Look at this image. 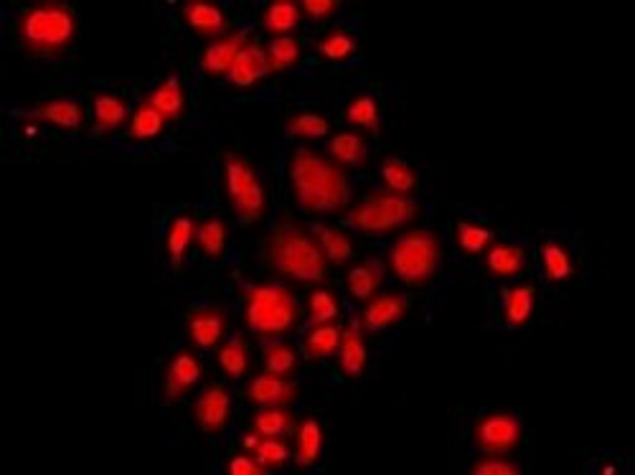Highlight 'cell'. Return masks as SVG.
Segmentation results:
<instances>
[{"label":"cell","instance_id":"1","mask_svg":"<svg viewBox=\"0 0 635 475\" xmlns=\"http://www.w3.org/2000/svg\"><path fill=\"white\" fill-rule=\"evenodd\" d=\"M288 178L293 199L308 214H341L351 204V183L333 158L300 145L290 153Z\"/></svg>","mask_w":635,"mask_h":475},{"label":"cell","instance_id":"2","mask_svg":"<svg viewBox=\"0 0 635 475\" xmlns=\"http://www.w3.org/2000/svg\"><path fill=\"white\" fill-rule=\"evenodd\" d=\"M265 262L275 275L300 285H321L331 270L321 242L298 224H277L265 244Z\"/></svg>","mask_w":635,"mask_h":475},{"label":"cell","instance_id":"3","mask_svg":"<svg viewBox=\"0 0 635 475\" xmlns=\"http://www.w3.org/2000/svg\"><path fill=\"white\" fill-rule=\"evenodd\" d=\"M16 34L28 56H59L77 39V13L59 0H44L21 13Z\"/></svg>","mask_w":635,"mask_h":475},{"label":"cell","instance_id":"4","mask_svg":"<svg viewBox=\"0 0 635 475\" xmlns=\"http://www.w3.org/2000/svg\"><path fill=\"white\" fill-rule=\"evenodd\" d=\"M244 323L262 338L293 333L300 323V305L285 282H257L244 290Z\"/></svg>","mask_w":635,"mask_h":475},{"label":"cell","instance_id":"5","mask_svg":"<svg viewBox=\"0 0 635 475\" xmlns=\"http://www.w3.org/2000/svg\"><path fill=\"white\" fill-rule=\"evenodd\" d=\"M442 265V239L432 229H409L394 239L387 267L407 288H427Z\"/></svg>","mask_w":635,"mask_h":475},{"label":"cell","instance_id":"6","mask_svg":"<svg viewBox=\"0 0 635 475\" xmlns=\"http://www.w3.org/2000/svg\"><path fill=\"white\" fill-rule=\"evenodd\" d=\"M422 206L412 196L394 194L389 188H376L364 196L348 214L351 227L364 234H387L420 219Z\"/></svg>","mask_w":635,"mask_h":475},{"label":"cell","instance_id":"7","mask_svg":"<svg viewBox=\"0 0 635 475\" xmlns=\"http://www.w3.org/2000/svg\"><path fill=\"white\" fill-rule=\"evenodd\" d=\"M224 188L232 201V209L242 224L260 221L267 211V194L260 176L249 163V158L239 153L224 155Z\"/></svg>","mask_w":635,"mask_h":475},{"label":"cell","instance_id":"8","mask_svg":"<svg viewBox=\"0 0 635 475\" xmlns=\"http://www.w3.org/2000/svg\"><path fill=\"white\" fill-rule=\"evenodd\" d=\"M524 440V422L514 412H483L475 417L470 442L475 450L491 455L514 453Z\"/></svg>","mask_w":635,"mask_h":475},{"label":"cell","instance_id":"9","mask_svg":"<svg viewBox=\"0 0 635 475\" xmlns=\"http://www.w3.org/2000/svg\"><path fill=\"white\" fill-rule=\"evenodd\" d=\"M194 422L206 435H219L232 422V394L224 384L211 382L201 389L194 404Z\"/></svg>","mask_w":635,"mask_h":475},{"label":"cell","instance_id":"10","mask_svg":"<svg viewBox=\"0 0 635 475\" xmlns=\"http://www.w3.org/2000/svg\"><path fill=\"white\" fill-rule=\"evenodd\" d=\"M249 36H252L249 31H227L219 39L209 41V46L204 49V56H201V72L206 77H229L237 56L252 41Z\"/></svg>","mask_w":635,"mask_h":475},{"label":"cell","instance_id":"11","mask_svg":"<svg viewBox=\"0 0 635 475\" xmlns=\"http://www.w3.org/2000/svg\"><path fill=\"white\" fill-rule=\"evenodd\" d=\"M409 313V300L399 293H376L374 298L366 300L364 310L359 315V323L364 333H381L387 328L397 326Z\"/></svg>","mask_w":635,"mask_h":475},{"label":"cell","instance_id":"12","mask_svg":"<svg viewBox=\"0 0 635 475\" xmlns=\"http://www.w3.org/2000/svg\"><path fill=\"white\" fill-rule=\"evenodd\" d=\"M229 328V315L221 305L194 308L186 315V331L196 348H214Z\"/></svg>","mask_w":635,"mask_h":475},{"label":"cell","instance_id":"13","mask_svg":"<svg viewBox=\"0 0 635 475\" xmlns=\"http://www.w3.org/2000/svg\"><path fill=\"white\" fill-rule=\"evenodd\" d=\"M300 389L293 382V376H280L265 371V374L254 376L252 384L247 387L249 402L257 407H290L298 399Z\"/></svg>","mask_w":635,"mask_h":475},{"label":"cell","instance_id":"14","mask_svg":"<svg viewBox=\"0 0 635 475\" xmlns=\"http://www.w3.org/2000/svg\"><path fill=\"white\" fill-rule=\"evenodd\" d=\"M201 374H204V366L191 351L173 354L166 371H163V394H166L168 402H178L183 394L191 392L199 384Z\"/></svg>","mask_w":635,"mask_h":475},{"label":"cell","instance_id":"15","mask_svg":"<svg viewBox=\"0 0 635 475\" xmlns=\"http://www.w3.org/2000/svg\"><path fill=\"white\" fill-rule=\"evenodd\" d=\"M183 21L196 36L209 41L224 36L229 28L227 13L221 11L216 3H211V0H188L183 6Z\"/></svg>","mask_w":635,"mask_h":475},{"label":"cell","instance_id":"16","mask_svg":"<svg viewBox=\"0 0 635 475\" xmlns=\"http://www.w3.org/2000/svg\"><path fill=\"white\" fill-rule=\"evenodd\" d=\"M272 74L270 61H267V51L260 41H249L242 49V54L234 61L232 72H229V82L234 87H254L257 82L267 79Z\"/></svg>","mask_w":635,"mask_h":475},{"label":"cell","instance_id":"17","mask_svg":"<svg viewBox=\"0 0 635 475\" xmlns=\"http://www.w3.org/2000/svg\"><path fill=\"white\" fill-rule=\"evenodd\" d=\"M242 448L252 455L262 468L270 473V470H282L290 460V445L285 442V437H265L260 432H249L242 437Z\"/></svg>","mask_w":635,"mask_h":475},{"label":"cell","instance_id":"18","mask_svg":"<svg viewBox=\"0 0 635 475\" xmlns=\"http://www.w3.org/2000/svg\"><path fill=\"white\" fill-rule=\"evenodd\" d=\"M536 308V285L534 282H521L503 293V323L511 331H521L529 326L531 315Z\"/></svg>","mask_w":635,"mask_h":475},{"label":"cell","instance_id":"19","mask_svg":"<svg viewBox=\"0 0 635 475\" xmlns=\"http://www.w3.org/2000/svg\"><path fill=\"white\" fill-rule=\"evenodd\" d=\"M366 361H369V351H366L364 328L359 321H354L346 331L341 333V346H338V366L346 376L359 379L366 371Z\"/></svg>","mask_w":635,"mask_h":475},{"label":"cell","instance_id":"20","mask_svg":"<svg viewBox=\"0 0 635 475\" xmlns=\"http://www.w3.org/2000/svg\"><path fill=\"white\" fill-rule=\"evenodd\" d=\"M148 105H153L155 110L166 117V122H178L186 115V89H183L181 77L171 74L168 79H163L161 84H155L153 89L145 97Z\"/></svg>","mask_w":635,"mask_h":475},{"label":"cell","instance_id":"21","mask_svg":"<svg viewBox=\"0 0 635 475\" xmlns=\"http://www.w3.org/2000/svg\"><path fill=\"white\" fill-rule=\"evenodd\" d=\"M529 267V257H526V249L519 244L508 242H493L486 252V272L491 277H516Z\"/></svg>","mask_w":635,"mask_h":475},{"label":"cell","instance_id":"22","mask_svg":"<svg viewBox=\"0 0 635 475\" xmlns=\"http://www.w3.org/2000/svg\"><path fill=\"white\" fill-rule=\"evenodd\" d=\"M384 277H387V265L384 262L366 260L361 265H354L346 277L348 293L354 295V300H359V303H366V300H371L379 293V288L384 285Z\"/></svg>","mask_w":635,"mask_h":475},{"label":"cell","instance_id":"23","mask_svg":"<svg viewBox=\"0 0 635 475\" xmlns=\"http://www.w3.org/2000/svg\"><path fill=\"white\" fill-rule=\"evenodd\" d=\"M31 117L41 122H49L61 130H79L84 122V107L79 100H49L39 102L31 110Z\"/></svg>","mask_w":635,"mask_h":475},{"label":"cell","instance_id":"24","mask_svg":"<svg viewBox=\"0 0 635 475\" xmlns=\"http://www.w3.org/2000/svg\"><path fill=\"white\" fill-rule=\"evenodd\" d=\"M323 453V427L315 417H305L295 427V450L293 458L298 468H313Z\"/></svg>","mask_w":635,"mask_h":475},{"label":"cell","instance_id":"25","mask_svg":"<svg viewBox=\"0 0 635 475\" xmlns=\"http://www.w3.org/2000/svg\"><path fill=\"white\" fill-rule=\"evenodd\" d=\"M196 229H199V221L191 214H178L176 219L171 221V227H168L166 234V252L173 270H178V267L183 265L191 244H196Z\"/></svg>","mask_w":635,"mask_h":475},{"label":"cell","instance_id":"26","mask_svg":"<svg viewBox=\"0 0 635 475\" xmlns=\"http://www.w3.org/2000/svg\"><path fill=\"white\" fill-rule=\"evenodd\" d=\"M300 18H303V11H300L298 0H272L262 11V28L270 36L280 39V36L293 34L300 26Z\"/></svg>","mask_w":635,"mask_h":475},{"label":"cell","instance_id":"27","mask_svg":"<svg viewBox=\"0 0 635 475\" xmlns=\"http://www.w3.org/2000/svg\"><path fill=\"white\" fill-rule=\"evenodd\" d=\"M328 155L341 168H361L369 163V143L359 133H338L328 143Z\"/></svg>","mask_w":635,"mask_h":475},{"label":"cell","instance_id":"28","mask_svg":"<svg viewBox=\"0 0 635 475\" xmlns=\"http://www.w3.org/2000/svg\"><path fill=\"white\" fill-rule=\"evenodd\" d=\"M130 117V105L115 92H97L94 94V130L97 133H110L117 130L122 122Z\"/></svg>","mask_w":635,"mask_h":475},{"label":"cell","instance_id":"29","mask_svg":"<svg viewBox=\"0 0 635 475\" xmlns=\"http://www.w3.org/2000/svg\"><path fill=\"white\" fill-rule=\"evenodd\" d=\"M356 49H359V36H356L354 28L348 26L331 28L328 34H323L321 39L315 41V51L326 61L351 59L356 54Z\"/></svg>","mask_w":635,"mask_h":475},{"label":"cell","instance_id":"30","mask_svg":"<svg viewBox=\"0 0 635 475\" xmlns=\"http://www.w3.org/2000/svg\"><path fill=\"white\" fill-rule=\"evenodd\" d=\"M341 333L343 328L338 326V321L323 323V326H313L308 331V336L303 338V351L310 361L318 359H331L338 354V346H341Z\"/></svg>","mask_w":635,"mask_h":475},{"label":"cell","instance_id":"31","mask_svg":"<svg viewBox=\"0 0 635 475\" xmlns=\"http://www.w3.org/2000/svg\"><path fill=\"white\" fill-rule=\"evenodd\" d=\"M196 247L211 260H221L229 247V224L221 216H209L196 229Z\"/></svg>","mask_w":635,"mask_h":475},{"label":"cell","instance_id":"32","mask_svg":"<svg viewBox=\"0 0 635 475\" xmlns=\"http://www.w3.org/2000/svg\"><path fill=\"white\" fill-rule=\"evenodd\" d=\"M216 361H219V369L224 371L229 379H234V382L244 379V374H247L249 366H252V356H249V346L247 341H244V333H234V336L219 348Z\"/></svg>","mask_w":635,"mask_h":475},{"label":"cell","instance_id":"33","mask_svg":"<svg viewBox=\"0 0 635 475\" xmlns=\"http://www.w3.org/2000/svg\"><path fill=\"white\" fill-rule=\"evenodd\" d=\"M293 409L290 407H260V412L252 417V430L265 437H285L288 440L295 432Z\"/></svg>","mask_w":635,"mask_h":475},{"label":"cell","instance_id":"34","mask_svg":"<svg viewBox=\"0 0 635 475\" xmlns=\"http://www.w3.org/2000/svg\"><path fill=\"white\" fill-rule=\"evenodd\" d=\"M313 234L315 239L321 242L323 252H326L331 265H346V262L354 257L356 252L354 239H351V234L348 232H343V229L328 227V224H315Z\"/></svg>","mask_w":635,"mask_h":475},{"label":"cell","instance_id":"35","mask_svg":"<svg viewBox=\"0 0 635 475\" xmlns=\"http://www.w3.org/2000/svg\"><path fill=\"white\" fill-rule=\"evenodd\" d=\"M542 270L547 282L559 285V282L569 280L575 275V260H572V252H569L564 244L559 242H544L542 244Z\"/></svg>","mask_w":635,"mask_h":475},{"label":"cell","instance_id":"36","mask_svg":"<svg viewBox=\"0 0 635 475\" xmlns=\"http://www.w3.org/2000/svg\"><path fill=\"white\" fill-rule=\"evenodd\" d=\"M379 173H381V183H384V188H389V191H394V194L409 196L417 188L415 168L409 166L407 161H402V158H394V155L384 158V161H381Z\"/></svg>","mask_w":635,"mask_h":475},{"label":"cell","instance_id":"37","mask_svg":"<svg viewBox=\"0 0 635 475\" xmlns=\"http://www.w3.org/2000/svg\"><path fill=\"white\" fill-rule=\"evenodd\" d=\"M496 242V234L491 232L483 224H475V221H458L455 224V244L463 255L478 257L483 255L491 244Z\"/></svg>","mask_w":635,"mask_h":475},{"label":"cell","instance_id":"38","mask_svg":"<svg viewBox=\"0 0 635 475\" xmlns=\"http://www.w3.org/2000/svg\"><path fill=\"white\" fill-rule=\"evenodd\" d=\"M166 128V117L155 110L148 102H140L135 112L130 115V128H127V138L130 140H153L163 133Z\"/></svg>","mask_w":635,"mask_h":475},{"label":"cell","instance_id":"39","mask_svg":"<svg viewBox=\"0 0 635 475\" xmlns=\"http://www.w3.org/2000/svg\"><path fill=\"white\" fill-rule=\"evenodd\" d=\"M343 117H346V122L356 125V128H364V130H371V133H376L381 122L379 102H376L374 94L369 92L356 94L354 100L346 105V110H343Z\"/></svg>","mask_w":635,"mask_h":475},{"label":"cell","instance_id":"40","mask_svg":"<svg viewBox=\"0 0 635 475\" xmlns=\"http://www.w3.org/2000/svg\"><path fill=\"white\" fill-rule=\"evenodd\" d=\"M285 130L295 138L303 140H321L331 135V122L318 112H295L285 122Z\"/></svg>","mask_w":635,"mask_h":475},{"label":"cell","instance_id":"41","mask_svg":"<svg viewBox=\"0 0 635 475\" xmlns=\"http://www.w3.org/2000/svg\"><path fill=\"white\" fill-rule=\"evenodd\" d=\"M262 359H265L267 371L280 376H293L298 371V351L288 341H270L262 348Z\"/></svg>","mask_w":635,"mask_h":475},{"label":"cell","instance_id":"42","mask_svg":"<svg viewBox=\"0 0 635 475\" xmlns=\"http://www.w3.org/2000/svg\"><path fill=\"white\" fill-rule=\"evenodd\" d=\"M267 51V61H270L272 74L277 72H288L303 56V49H300V41L295 36H280V39H272L270 44L265 46Z\"/></svg>","mask_w":635,"mask_h":475},{"label":"cell","instance_id":"43","mask_svg":"<svg viewBox=\"0 0 635 475\" xmlns=\"http://www.w3.org/2000/svg\"><path fill=\"white\" fill-rule=\"evenodd\" d=\"M341 315V300L333 290L318 288L310 293V326H323V323L336 321Z\"/></svg>","mask_w":635,"mask_h":475},{"label":"cell","instance_id":"44","mask_svg":"<svg viewBox=\"0 0 635 475\" xmlns=\"http://www.w3.org/2000/svg\"><path fill=\"white\" fill-rule=\"evenodd\" d=\"M473 475H521V465L508 460L506 455H491L483 453L481 458L470 465Z\"/></svg>","mask_w":635,"mask_h":475},{"label":"cell","instance_id":"45","mask_svg":"<svg viewBox=\"0 0 635 475\" xmlns=\"http://www.w3.org/2000/svg\"><path fill=\"white\" fill-rule=\"evenodd\" d=\"M300 11L303 16H308L310 21H331L341 11V0H303L300 3Z\"/></svg>","mask_w":635,"mask_h":475},{"label":"cell","instance_id":"46","mask_svg":"<svg viewBox=\"0 0 635 475\" xmlns=\"http://www.w3.org/2000/svg\"><path fill=\"white\" fill-rule=\"evenodd\" d=\"M229 475H265L267 470L262 468L252 455H234L227 465Z\"/></svg>","mask_w":635,"mask_h":475}]
</instances>
